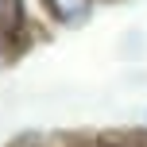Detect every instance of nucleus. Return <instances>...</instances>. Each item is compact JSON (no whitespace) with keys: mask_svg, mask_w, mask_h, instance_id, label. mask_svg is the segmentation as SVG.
<instances>
[{"mask_svg":"<svg viewBox=\"0 0 147 147\" xmlns=\"http://www.w3.org/2000/svg\"><path fill=\"white\" fill-rule=\"evenodd\" d=\"M43 4L62 27H81V23H89L97 0H43Z\"/></svg>","mask_w":147,"mask_h":147,"instance_id":"obj_1","label":"nucleus"},{"mask_svg":"<svg viewBox=\"0 0 147 147\" xmlns=\"http://www.w3.org/2000/svg\"><path fill=\"white\" fill-rule=\"evenodd\" d=\"M23 23H27V16H23V0H0V31H4L8 39H20Z\"/></svg>","mask_w":147,"mask_h":147,"instance_id":"obj_2","label":"nucleus"},{"mask_svg":"<svg viewBox=\"0 0 147 147\" xmlns=\"http://www.w3.org/2000/svg\"><path fill=\"white\" fill-rule=\"evenodd\" d=\"M89 147H128L124 140H97V143H89Z\"/></svg>","mask_w":147,"mask_h":147,"instance_id":"obj_3","label":"nucleus"},{"mask_svg":"<svg viewBox=\"0 0 147 147\" xmlns=\"http://www.w3.org/2000/svg\"><path fill=\"white\" fill-rule=\"evenodd\" d=\"M143 116H147V112H143Z\"/></svg>","mask_w":147,"mask_h":147,"instance_id":"obj_4","label":"nucleus"}]
</instances>
